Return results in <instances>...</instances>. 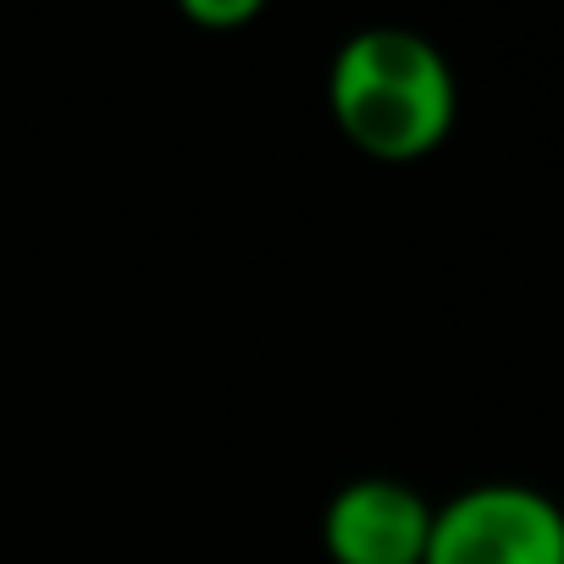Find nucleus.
Listing matches in <instances>:
<instances>
[{
    "label": "nucleus",
    "mask_w": 564,
    "mask_h": 564,
    "mask_svg": "<svg viewBox=\"0 0 564 564\" xmlns=\"http://www.w3.org/2000/svg\"><path fill=\"white\" fill-rule=\"evenodd\" d=\"M426 564H564V509L525 481H481L432 509Z\"/></svg>",
    "instance_id": "nucleus-2"
},
{
    "label": "nucleus",
    "mask_w": 564,
    "mask_h": 564,
    "mask_svg": "<svg viewBox=\"0 0 564 564\" xmlns=\"http://www.w3.org/2000/svg\"><path fill=\"white\" fill-rule=\"evenodd\" d=\"M327 111L338 133L371 161L432 155L459 117L448 56L415 29H360L327 67Z\"/></svg>",
    "instance_id": "nucleus-1"
},
{
    "label": "nucleus",
    "mask_w": 564,
    "mask_h": 564,
    "mask_svg": "<svg viewBox=\"0 0 564 564\" xmlns=\"http://www.w3.org/2000/svg\"><path fill=\"white\" fill-rule=\"evenodd\" d=\"M183 18L199 29H243L260 18V0H183Z\"/></svg>",
    "instance_id": "nucleus-4"
},
{
    "label": "nucleus",
    "mask_w": 564,
    "mask_h": 564,
    "mask_svg": "<svg viewBox=\"0 0 564 564\" xmlns=\"http://www.w3.org/2000/svg\"><path fill=\"white\" fill-rule=\"evenodd\" d=\"M432 509L399 476L344 481L322 514V542L333 564H426Z\"/></svg>",
    "instance_id": "nucleus-3"
}]
</instances>
